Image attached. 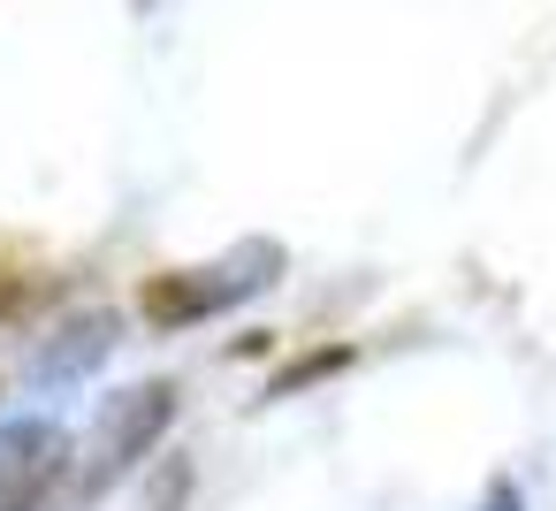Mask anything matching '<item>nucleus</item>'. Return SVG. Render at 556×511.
<instances>
[{
  "label": "nucleus",
  "instance_id": "obj_3",
  "mask_svg": "<svg viewBox=\"0 0 556 511\" xmlns=\"http://www.w3.org/2000/svg\"><path fill=\"white\" fill-rule=\"evenodd\" d=\"M70 465V435L54 420H9L0 427V511H31Z\"/></svg>",
  "mask_w": 556,
  "mask_h": 511
},
{
  "label": "nucleus",
  "instance_id": "obj_4",
  "mask_svg": "<svg viewBox=\"0 0 556 511\" xmlns=\"http://www.w3.org/2000/svg\"><path fill=\"white\" fill-rule=\"evenodd\" d=\"M108 351H115V313H77V321L54 328V344L31 359V382H39V389H62V382L92 374Z\"/></svg>",
  "mask_w": 556,
  "mask_h": 511
},
{
  "label": "nucleus",
  "instance_id": "obj_2",
  "mask_svg": "<svg viewBox=\"0 0 556 511\" xmlns=\"http://www.w3.org/2000/svg\"><path fill=\"white\" fill-rule=\"evenodd\" d=\"M176 420V382H138V389H123V397H108L100 404V420H92V435H85V496H100L108 481H123L153 443H161V427Z\"/></svg>",
  "mask_w": 556,
  "mask_h": 511
},
{
  "label": "nucleus",
  "instance_id": "obj_1",
  "mask_svg": "<svg viewBox=\"0 0 556 511\" xmlns=\"http://www.w3.org/2000/svg\"><path fill=\"white\" fill-rule=\"evenodd\" d=\"M275 275H282V245L252 237V245H237V252H222V260H206V267H168V275H153V283L138 290V313H146L153 328H191V321H214V313L260 298Z\"/></svg>",
  "mask_w": 556,
  "mask_h": 511
}]
</instances>
